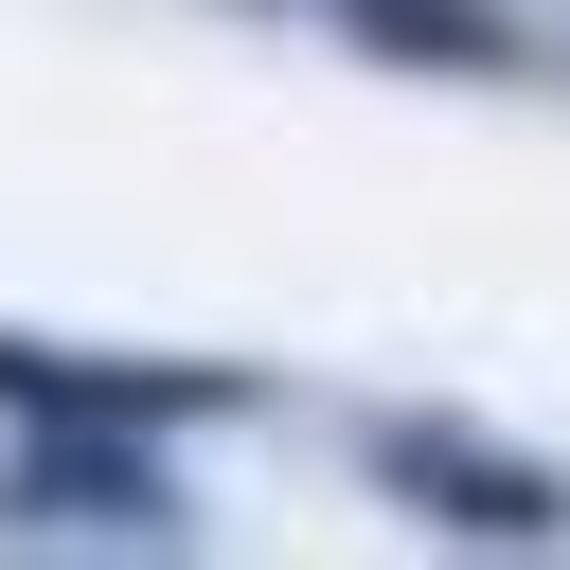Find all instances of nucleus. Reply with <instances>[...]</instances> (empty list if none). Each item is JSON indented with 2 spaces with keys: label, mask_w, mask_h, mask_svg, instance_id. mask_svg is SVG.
Listing matches in <instances>:
<instances>
[{
  "label": "nucleus",
  "mask_w": 570,
  "mask_h": 570,
  "mask_svg": "<svg viewBox=\"0 0 570 570\" xmlns=\"http://www.w3.org/2000/svg\"><path fill=\"white\" fill-rule=\"evenodd\" d=\"M36 517H160V463H125V445H36Z\"/></svg>",
  "instance_id": "f03ea898"
},
{
  "label": "nucleus",
  "mask_w": 570,
  "mask_h": 570,
  "mask_svg": "<svg viewBox=\"0 0 570 570\" xmlns=\"http://www.w3.org/2000/svg\"><path fill=\"white\" fill-rule=\"evenodd\" d=\"M356 18H374L392 53H499V18H481V0H356Z\"/></svg>",
  "instance_id": "7ed1b4c3"
},
{
  "label": "nucleus",
  "mask_w": 570,
  "mask_h": 570,
  "mask_svg": "<svg viewBox=\"0 0 570 570\" xmlns=\"http://www.w3.org/2000/svg\"><path fill=\"white\" fill-rule=\"evenodd\" d=\"M392 481H410L428 517H463V534H552V481H517V463H481V445H428V428H392Z\"/></svg>",
  "instance_id": "f257e3e1"
}]
</instances>
